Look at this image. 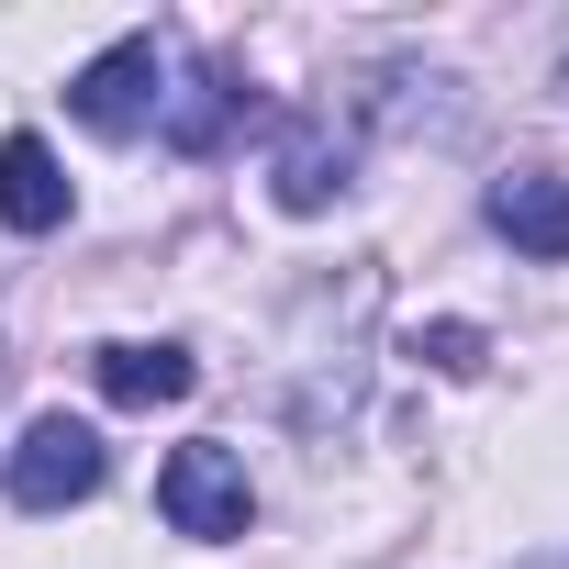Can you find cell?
<instances>
[{
	"label": "cell",
	"instance_id": "obj_3",
	"mask_svg": "<svg viewBox=\"0 0 569 569\" xmlns=\"http://www.w3.org/2000/svg\"><path fill=\"white\" fill-rule=\"evenodd\" d=\"M157 101H168V46H157V34H123L112 57H90V68L68 79V112H79L90 134H134Z\"/></svg>",
	"mask_w": 569,
	"mask_h": 569
},
{
	"label": "cell",
	"instance_id": "obj_5",
	"mask_svg": "<svg viewBox=\"0 0 569 569\" xmlns=\"http://www.w3.org/2000/svg\"><path fill=\"white\" fill-rule=\"evenodd\" d=\"M491 234H513L525 257H569V179H547V168L491 179Z\"/></svg>",
	"mask_w": 569,
	"mask_h": 569
},
{
	"label": "cell",
	"instance_id": "obj_8",
	"mask_svg": "<svg viewBox=\"0 0 569 569\" xmlns=\"http://www.w3.org/2000/svg\"><path fill=\"white\" fill-rule=\"evenodd\" d=\"M234 112H246V90H234V68H201V79H190V90L168 101V146H179V157H212Z\"/></svg>",
	"mask_w": 569,
	"mask_h": 569
},
{
	"label": "cell",
	"instance_id": "obj_7",
	"mask_svg": "<svg viewBox=\"0 0 569 569\" xmlns=\"http://www.w3.org/2000/svg\"><path fill=\"white\" fill-rule=\"evenodd\" d=\"M268 190H279V212H325V201L347 190V146H336L325 123H302L291 146H279V168H268Z\"/></svg>",
	"mask_w": 569,
	"mask_h": 569
},
{
	"label": "cell",
	"instance_id": "obj_6",
	"mask_svg": "<svg viewBox=\"0 0 569 569\" xmlns=\"http://www.w3.org/2000/svg\"><path fill=\"white\" fill-rule=\"evenodd\" d=\"M90 369H101V391H112L123 413H157V402H190V380H201V369H190V347H101Z\"/></svg>",
	"mask_w": 569,
	"mask_h": 569
},
{
	"label": "cell",
	"instance_id": "obj_2",
	"mask_svg": "<svg viewBox=\"0 0 569 569\" xmlns=\"http://www.w3.org/2000/svg\"><path fill=\"white\" fill-rule=\"evenodd\" d=\"M112 480V447L79 425V413H34L23 425V447H12V502L23 513H68V502H90Z\"/></svg>",
	"mask_w": 569,
	"mask_h": 569
},
{
	"label": "cell",
	"instance_id": "obj_9",
	"mask_svg": "<svg viewBox=\"0 0 569 569\" xmlns=\"http://www.w3.org/2000/svg\"><path fill=\"white\" fill-rule=\"evenodd\" d=\"M413 358H436L447 380H469V369L491 358V336H480V325H413Z\"/></svg>",
	"mask_w": 569,
	"mask_h": 569
},
{
	"label": "cell",
	"instance_id": "obj_4",
	"mask_svg": "<svg viewBox=\"0 0 569 569\" xmlns=\"http://www.w3.org/2000/svg\"><path fill=\"white\" fill-rule=\"evenodd\" d=\"M0 223L12 234H57L68 223V179L46 134H0Z\"/></svg>",
	"mask_w": 569,
	"mask_h": 569
},
{
	"label": "cell",
	"instance_id": "obj_1",
	"mask_svg": "<svg viewBox=\"0 0 569 569\" xmlns=\"http://www.w3.org/2000/svg\"><path fill=\"white\" fill-rule=\"evenodd\" d=\"M157 513H168L179 536H201V547L246 536V513H257V491H246V458H234L223 436H190V447H168V469H157Z\"/></svg>",
	"mask_w": 569,
	"mask_h": 569
}]
</instances>
